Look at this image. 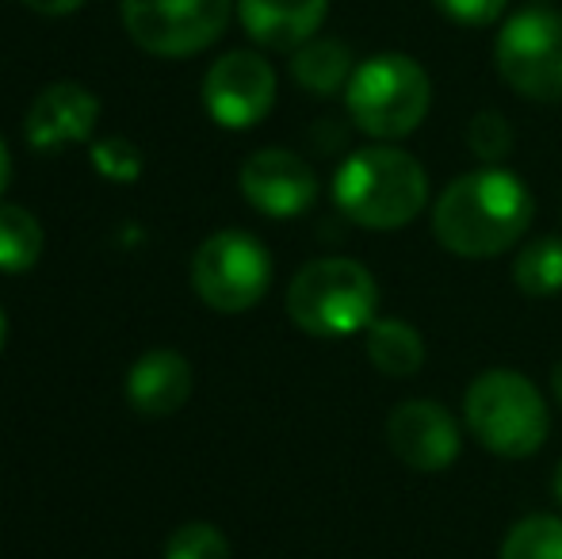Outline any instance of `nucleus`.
<instances>
[{
  "instance_id": "nucleus-9",
  "label": "nucleus",
  "mask_w": 562,
  "mask_h": 559,
  "mask_svg": "<svg viewBox=\"0 0 562 559\" xmlns=\"http://www.w3.org/2000/svg\"><path fill=\"white\" fill-rule=\"evenodd\" d=\"M276 100V74L260 54L234 51L211 66L203 81V104L211 120L226 131H245L272 112Z\"/></svg>"
},
{
  "instance_id": "nucleus-6",
  "label": "nucleus",
  "mask_w": 562,
  "mask_h": 559,
  "mask_svg": "<svg viewBox=\"0 0 562 559\" xmlns=\"http://www.w3.org/2000/svg\"><path fill=\"white\" fill-rule=\"evenodd\" d=\"M192 283L211 311L241 314L265 299L272 283V257L245 231L211 234L192 261Z\"/></svg>"
},
{
  "instance_id": "nucleus-12",
  "label": "nucleus",
  "mask_w": 562,
  "mask_h": 559,
  "mask_svg": "<svg viewBox=\"0 0 562 559\" xmlns=\"http://www.w3.org/2000/svg\"><path fill=\"white\" fill-rule=\"evenodd\" d=\"M100 120V100L89 89L74 81L50 85L35 97L27 112V138L35 149L69 146V142H85L92 135Z\"/></svg>"
},
{
  "instance_id": "nucleus-24",
  "label": "nucleus",
  "mask_w": 562,
  "mask_h": 559,
  "mask_svg": "<svg viewBox=\"0 0 562 559\" xmlns=\"http://www.w3.org/2000/svg\"><path fill=\"white\" fill-rule=\"evenodd\" d=\"M8 180H12V157H8V146H4V138H0V195H4Z\"/></svg>"
},
{
  "instance_id": "nucleus-26",
  "label": "nucleus",
  "mask_w": 562,
  "mask_h": 559,
  "mask_svg": "<svg viewBox=\"0 0 562 559\" xmlns=\"http://www.w3.org/2000/svg\"><path fill=\"white\" fill-rule=\"evenodd\" d=\"M4 337H8V322H4V311H0V349H4Z\"/></svg>"
},
{
  "instance_id": "nucleus-20",
  "label": "nucleus",
  "mask_w": 562,
  "mask_h": 559,
  "mask_svg": "<svg viewBox=\"0 0 562 559\" xmlns=\"http://www.w3.org/2000/svg\"><path fill=\"white\" fill-rule=\"evenodd\" d=\"M467 146H471V154L479 157V161L497 165L502 157H509V149H513L509 120L497 112H479L471 120V127H467Z\"/></svg>"
},
{
  "instance_id": "nucleus-14",
  "label": "nucleus",
  "mask_w": 562,
  "mask_h": 559,
  "mask_svg": "<svg viewBox=\"0 0 562 559\" xmlns=\"http://www.w3.org/2000/svg\"><path fill=\"white\" fill-rule=\"evenodd\" d=\"M126 395H131L134 411L149 414V418L177 414L180 406L188 403V395H192V365L172 349L146 353V357L131 368Z\"/></svg>"
},
{
  "instance_id": "nucleus-13",
  "label": "nucleus",
  "mask_w": 562,
  "mask_h": 559,
  "mask_svg": "<svg viewBox=\"0 0 562 559\" xmlns=\"http://www.w3.org/2000/svg\"><path fill=\"white\" fill-rule=\"evenodd\" d=\"M329 0H237L241 23L268 51H299L318 35Z\"/></svg>"
},
{
  "instance_id": "nucleus-11",
  "label": "nucleus",
  "mask_w": 562,
  "mask_h": 559,
  "mask_svg": "<svg viewBox=\"0 0 562 559\" xmlns=\"http://www.w3.org/2000/svg\"><path fill=\"white\" fill-rule=\"evenodd\" d=\"M391 452L414 471H445L459 456V425L440 403L409 399L386 422Z\"/></svg>"
},
{
  "instance_id": "nucleus-19",
  "label": "nucleus",
  "mask_w": 562,
  "mask_h": 559,
  "mask_svg": "<svg viewBox=\"0 0 562 559\" xmlns=\"http://www.w3.org/2000/svg\"><path fill=\"white\" fill-rule=\"evenodd\" d=\"M502 559H562V522L551 514H532L509 529Z\"/></svg>"
},
{
  "instance_id": "nucleus-7",
  "label": "nucleus",
  "mask_w": 562,
  "mask_h": 559,
  "mask_svg": "<svg viewBox=\"0 0 562 559\" xmlns=\"http://www.w3.org/2000/svg\"><path fill=\"white\" fill-rule=\"evenodd\" d=\"M497 74L528 100H562V15L528 8L497 35Z\"/></svg>"
},
{
  "instance_id": "nucleus-3",
  "label": "nucleus",
  "mask_w": 562,
  "mask_h": 559,
  "mask_svg": "<svg viewBox=\"0 0 562 559\" xmlns=\"http://www.w3.org/2000/svg\"><path fill=\"white\" fill-rule=\"evenodd\" d=\"M463 411L474 440L490 452L505 456V460H525V456L540 452L551 429L543 395L536 391L532 380H525L513 368L482 372L467 388Z\"/></svg>"
},
{
  "instance_id": "nucleus-4",
  "label": "nucleus",
  "mask_w": 562,
  "mask_h": 559,
  "mask_svg": "<svg viewBox=\"0 0 562 559\" xmlns=\"http://www.w3.org/2000/svg\"><path fill=\"white\" fill-rule=\"evenodd\" d=\"M379 288L360 261L322 257L311 261L288 288V314L311 337H348L375 322Z\"/></svg>"
},
{
  "instance_id": "nucleus-10",
  "label": "nucleus",
  "mask_w": 562,
  "mask_h": 559,
  "mask_svg": "<svg viewBox=\"0 0 562 559\" xmlns=\"http://www.w3.org/2000/svg\"><path fill=\"white\" fill-rule=\"evenodd\" d=\"M241 192L257 211L272 219H295L318 195L314 169L291 149H257L241 165Z\"/></svg>"
},
{
  "instance_id": "nucleus-1",
  "label": "nucleus",
  "mask_w": 562,
  "mask_h": 559,
  "mask_svg": "<svg viewBox=\"0 0 562 559\" xmlns=\"http://www.w3.org/2000/svg\"><path fill=\"white\" fill-rule=\"evenodd\" d=\"M532 192L509 169H479L456 177L432 208V234L456 257H497L525 238L532 223Z\"/></svg>"
},
{
  "instance_id": "nucleus-5",
  "label": "nucleus",
  "mask_w": 562,
  "mask_h": 559,
  "mask_svg": "<svg viewBox=\"0 0 562 559\" xmlns=\"http://www.w3.org/2000/svg\"><path fill=\"white\" fill-rule=\"evenodd\" d=\"M348 115L371 138H406L425 123L432 104L429 74L406 54H379L356 66L345 89Z\"/></svg>"
},
{
  "instance_id": "nucleus-27",
  "label": "nucleus",
  "mask_w": 562,
  "mask_h": 559,
  "mask_svg": "<svg viewBox=\"0 0 562 559\" xmlns=\"http://www.w3.org/2000/svg\"><path fill=\"white\" fill-rule=\"evenodd\" d=\"M555 499L562 502V463H559V471H555Z\"/></svg>"
},
{
  "instance_id": "nucleus-8",
  "label": "nucleus",
  "mask_w": 562,
  "mask_h": 559,
  "mask_svg": "<svg viewBox=\"0 0 562 559\" xmlns=\"http://www.w3.org/2000/svg\"><path fill=\"white\" fill-rule=\"evenodd\" d=\"M229 4L234 0H123V23L142 51L188 58L223 35Z\"/></svg>"
},
{
  "instance_id": "nucleus-15",
  "label": "nucleus",
  "mask_w": 562,
  "mask_h": 559,
  "mask_svg": "<svg viewBox=\"0 0 562 559\" xmlns=\"http://www.w3.org/2000/svg\"><path fill=\"white\" fill-rule=\"evenodd\" d=\"M352 54H348L345 43L337 38H311L295 51L291 58V77L303 85L314 97H334V92L348 89L352 81Z\"/></svg>"
},
{
  "instance_id": "nucleus-25",
  "label": "nucleus",
  "mask_w": 562,
  "mask_h": 559,
  "mask_svg": "<svg viewBox=\"0 0 562 559\" xmlns=\"http://www.w3.org/2000/svg\"><path fill=\"white\" fill-rule=\"evenodd\" d=\"M551 388H555V399L562 403V360L555 365V372H551Z\"/></svg>"
},
{
  "instance_id": "nucleus-23",
  "label": "nucleus",
  "mask_w": 562,
  "mask_h": 559,
  "mask_svg": "<svg viewBox=\"0 0 562 559\" xmlns=\"http://www.w3.org/2000/svg\"><path fill=\"white\" fill-rule=\"evenodd\" d=\"M23 4L35 8V12H43V15H69V12H77L85 0H23Z\"/></svg>"
},
{
  "instance_id": "nucleus-22",
  "label": "nucleus",
  "mask_w": 562,
  "mask_h": 559,
  "mask_svg": "<svg viewBox=\"0 0 562 559\" xmlns=\"http://www.w3.org/2000/svg\"><path fill=\"white\" fill-rule=\"evenodd\" d=\"M437 8L467 27H486L505 12V0H437Z\"/></svg>"
},
{
  "instance_id": "nucleus-2",
  "label": "nucleus",
  "mask_w": 562,
  "mask_h": 559,
  "mask_svg": "<svg viewBox=\"0 0 562 559\" xmlns=\"http://www.w3.org/2000/svg\"><path fill=\"white\" fill-rule=\"evenodd\" d=\"M337 208L368 231L409 226L429 203V177L406 149L371 146L352 154L334 177Z\"/></svg>"
},
{
  "instance_id": "nucleus-17",
  "label": "nucleus",
  "mask_w": 562,
  "mask_h": 559,
  "mask_svg": "<svg viewBox=\"0 0 562 559\" xmlns=\"http://www.w3.org/2000/svg\"><path fill=\"white\" fill-rule=\"evenodd\" d=\"M43 254V226L31 211L0 208V272H27Z\"/></svg>"
},
{
  "instance_id": "nucleus-16",
  "label": "nucleus",
  "mask_w": 562,
  "mask_h": 559,
  "mask_svg": "<svg viewBox=\"0 0 562 559\" xmlns=\"http://www.w3.org/2000/svg\"><path fill=\"white\" fill-rule=\"evenodd\" d=\"M368 360L383 376H417L425 365V342L414 326L394 318H375L368 326Z\"/></svg>"
},
{
  "instance_id": "nucleus-18",
  "label": "nucleus",
  "mask_w": 562,
  "mask_h": 559,
  "mask_svg": "<svg viewBox=\"0 0 562 559\" xmlns=\"http://www.w3.org/2000/svg\"><path fill=\"white\" fill-rule=\"evenodd\" d=\"M513 280L525 295H555L562 291V242L559 238H540L528 242L517 254L513 265Z\"/></svg>"
},
{
  "instance_id": "nucleus-21",
  "label": "nucleus",
  "mask_w": 562,
  "mask_h": 559,
  "mask_svg": "<svg viewBox=\"0 0 562 559\" xmlns=\"http://www.w3.org/2000/svg\"><path fill=\"white\" fill-rule=\"evenodd\" d=\"M165 559H229L226 537L207 522H192L169 537Z\"/></svg>"
}]
</instances>
